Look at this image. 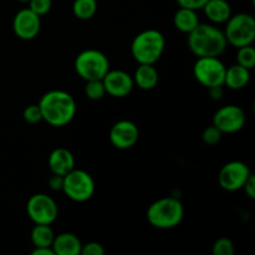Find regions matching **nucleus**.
I'll list each match as a JSON object with an SVG mask.
<instances>
[{
  "label": "nucleus",
  "instance_id": "obj_1",
  "mask_svg": "<svg viewBox=\"0 0 255 255\" xmlns=\"http://www.w3.org/2000/svg\"><path fill=\"white\" fill-rule=\"evenodd\" d=\"M42 120L50 126L62 127L69 125L76 115V101L62 90H51L41 96L39 101Z\"/></svg>",
  "mask_w": 255,
  "mask_h": 255
},
{
  "label": "nucleus",
  "instance_id": "obj_2",
  "mask_svg": "<svg viewBox=\"0 0 255 255\" xmlns=\"http://www.w3.org/2000/svg\"><path fill=\"white\" fill-rule=\"evenodd\" d=\"M189 50L197 57H218L226 51L227 42L224 31L211 24H198L188 34Z\"/></svg>",
  "mask_w": 255,
  "mask_h": 255
},
{
  "label": "nucleus",
  "instance_id": "obj_3",
  "mask_svg": "<svg viewBox=\"0 0 255 255\" xmlns=\"http://www.w3.org/2000/svg\"><path fill=\"white\" fill-rule=\"evenodd\" d=\"M147 221L157 229H172L178 226L184 217V207L174 197L157 199L147 209Z\"/></svg>",
  "mask_w": 255,
  "mask_h": 255
},
{
  "label": "nucleus",
  "instance_id": "obj_4",
  "mask_svg": "<svg viewBox=\"0 0 255 255\" xmlns=\"http://www.w3.org/2000/svg\"><path fill=\"white\" fill-rule=\"evenodd\" d=\"M166 49L163 34L156 29L139 32L131 44V54L138 64H156Z\"/></svg>",
  "mask_w": 255,
  "mask_h": 255
},
{
  "label": "nucleus",
  "instance_id": "obj_5",
  "mask_svg": "<svg viewBox=\"0 0 255 255\" xmlns=\"http://www.w3.org/2000/svg\"><path fill=\"white\" fill-rule=\"evenodd\" d=\"M224 35L227 42L237 49L253 45L255 40V19L251 14L246 12L232 15L227 20Z\"/></svg>",
  "mask_w": 255,
  "mask_h": 255
},
{
  "label": "nucleus",
  "instance_id": "obj_6",
  "mask_svg": "<svg viewBox=\"0 0 255 255\" xmlns=\"http://www.w3.org/2000/svg\"><path fill=\"white\" fill-rule=\"evenodd\" d=\"M75 70L85 81L102 80L110 70L109 57L100 50H84L76 56Z\"/></svg>",
  "mask_w": 255,
  "mask_h": 255
},
{
  "label": "nucleus",
  "instance_id": "obj_7",
  "mask_svg": "<svg viewBox=\"0 0 255 255\" xmlns=\"http://www.w3.org/2000/svg\"><path fill=\"white\" fill-rule=\"evenodd\" d=\"M62 191L71 201L86 202L92 198L95 193V182L89 172L74 168L64 176Z\"/></svg>",
  "mask_w": 255,
  "mask_h": 255
},
{
  "label": "nucleus",
  "instance_id": "obj_8",
  "mask_svg": "<svg viewBox=\"0 0 255 255\" xmlns=\"http://www.w3.org/2000/svg\"><path fill=\"white\" fill-rule=\"evenodd\" d=\"M226 70V65L218 57H198L194 62L193 75L199 84L209 89L213 86H224Z\"/></svg>",
  "mask_w": 255,
  "mask_h": 255
},
{
  "label": "nucleus",
  "instance_id": "obj_9",
  "mask_svg": "<svg viewBox=\"0 0 255 255\" xmlns=\"http://www.w3.org/2000/svg\"><path fill=\"white\" fill-rule=\"evenodd\" d=\"M26 212L29 218L35 224H50L57 218L59 208L54 198L45 193H36L29 198L26 203Z\"/></svg>",
  "mask_w": 255,
  "mask_h": 255
},
{
  "label": "nucleus",
  "instance_id": "obj_10",
  "mask_svg": "<svg viewBox=\"0 0 255 255\" xmlns=\"http://www.w3.org/2000/svg\"><path fill=\"white\" fill-rule=\"evenodd\" d=\"M252 174L251 169L244 162L232 161L224 164L219 171V186L228 192H236L243 188L244 183Z\"/></svg>",
  "mask_w": 255,
  "mask_h": 255
},
{
  "label": "nucleus",
  "instance_id": "obj_11",
  "mask_svg": "<svg viewBox=\"0 0 255 255\" xmlns=\"http://www.w3.org/2000/svg\"><path fill=\"white\" fill-rule=\"evenodd\" d=\"M246 112L236 105L222 107L213 116V125L222 133H236L246 126Z\"/></svg>",
  "mask_w": 255,
  "mask_h": 255
},
{
  "label": "nucleus",
  "instance_id": "obj_12",
  "mask_svg": "<svg viewBox=\"0 0 255 255\" xmlns=\"http://www.w3.org/2000/svg\"><path fill=\"white\" fill-rule=\"evenodd\" d=\"M41 29V19L32 10L21 9L15 14L12 20V30L21 40H32Z\"/></svg>",
  "mask_w": 255,
  "mask_h": 255
},
{
  "label": "nucleus",
  "instance_id": "obj_13",
  "mask_svg": "<svg viewBox=\"0 0 255 255\" xmlns=\"http://www.w3.org/2000/svg\"><path fill=\"white\" fill-rule=\"evenodd\" d=\"M139 138V129L132 121L121 120L110 129V141L112 146L119 149H128L137 143Z\"/></svg>",
  "mask_w": 255,
  "mask_h": 255
},
{
  "label": "nucleus",
  "instance_id": "obj_14",
  "mask_svg": "<svg viewBox=\"0 0 255 255\" xmlns=\"http://www.w3.org/2000/svg\"><path fill=\"white\" fill-rule=\"evenodd\" d=\"M102 82L106 94L117 99L128 96L134 86L133 77L128 72L122 70H112V71L109 70V72L102 79Z\"/></svg>",
  "mask_w": 255,
  "mask_h": 255
},
{
  "label": "nucleus",
  "instance_id": "obj_15",
  "mask_svg": "<svg viewBox=\"0 0 255 255\" xmlns=\"http://www.w3.org/2000/svg\"><path fill=\"white\" fill-rule=\"evenodd\" d=\"M49 167L54 174L65 176L75 168V157L67 148L54 149L49 156Z\"/></svg>",
  "mask_w": 255,
  "mask_h": 255
},
{
  "label": "nucleus",
  "instance_id": "obj_16",
  "mask_svg": "<svg viewBox=\"0 0 255 255\" xmlns=\"http://www.w3.org/2000/svg\"><path fill=\"white\" fill-rule=\"evenodd\" d=\"M51 248L55 255H80L82 243L79 237L72 233H61L55 236Z\"/></svg>",
  "mask_w": 255,
  "mask_h": 255
},
{
  "label": "nucleus",
  "instance_id": "obj_17",
  "mask_svg": "<svg viewBox=\"0 0 255 255\" xmlns=\"http://www.w3.org/2000/svg\"><path fill=\"white\" fill-rule=\"evenodd\" d=\"M204 14L214 24H223L232 16L228 0H208L203 6Z\"/></svg>",
  "mask_w": 255,
  "mask_h": 255
},
{
  "label": "nucleus",
  "instance_id": "obj_18",
  "mask_svg": "<svg viewBox=\"0 0 255 255\" xmlns=\"http://www.w3.org/2000/svg\"><path fill=\"white\" fill-rule=\"evenodd\" d=\"M251 80V70L246 69L242 65H232L227 67L224 85L231 90H242L249 84Z\"/></svg>",
  "mask_w": 255,
  "mask_h": 255
},
{
  "label": "nucleus",
  "instance_id": "obj_19",
  "mask_svg": "<svg viewBox=\"0 0 255 255\" xmlns=\"http://www.w3.org/2000/svg\"><path fill=\"white\" fill-rule=\"evenodd\" d=\"M158 71L151 64H139L133 75V82L141 90L154 89L158 84Z\"/></svg>",
  "mask_w": 255,
  "mask_h": 255
},
{
  "label": "nucleus",
  "instance_id": "obj_20",
  "mask_svg": "<svg viewBox=\"0 0 255 255\" xmlns=\"http://www.w3.org/2000/svg\"><path fill=\"white\" fill-rule=\"evenodd\" d=\"M173 24L181 32L189 34L199 24L198 15H197L196 10L179 7L173 16Z\"/></svg>",
  "mask_w": 255,
  "mask_h": 255
},
{
  "label": "nucleus",
  "instance_id": "obj_21",
  "mask_svg": "<svg viewBox=\"0 0 255 255\" xmlns=\"http://www.w3.org/2000/svg\"><path fill=\"white\" fill-rule=\"evenodd\" d=\"M30 238H31L34 248L35 247H51L55 239V233L50 224H35Z\"/></svg>",
  "mask_w": 255,
  "mask_h": 255
},
{
  "label": "nucleus",
  "instance_id": "obj_22",
  "mask_svg": "<svg viewBox=\"0 0 255 255\" xmlns=\"http://www.w3.org/2000/svg\"><path fill=\"white\" fill-rule=\"evenodd\" d=\"M97 11V0H75L72 12L80 20H90Z\"/></svg>",
  "mask_w": 255,
  "mask_h": 255
},
{
  "label": "nucleus",
  "instance_id": "obj_23",
  "mask_svg": "<svg viewBox=\"0 0 255 255\" xmlns=\"http://www.w3.org/2000/svg\"><path fill=\"white\" fill-rule=\"evenodd\" d=\"M85 94L92 101H99L106 95L104 82L102 80H90L85 86Z\"/></svg>",
  "mask_w": 255,
  "mask_h": 255
},
{
  "label": "nucleus",
  "instance_id": "obj_24",
  "mask_svg": "<svg viewBox=\"0 0 255 255\" xmlns=\"http://www.w3.org/2000/svg\"><path fill=\"white\" fill-rule=\"evenodd\" d=\"M237 60H238V64L242 65L246 69H254L255 66V49L252 45L248 46L239 47L238 49V55H237Z\"/></svg>",
  "mask_w": 255,
  "mask_h": 255
},
{
  "label": "nucleus",
  "instance_id": "obj_25",
  "mask_svg": "<svg viewBox=\"0 0 255 255\" xmlns=\"http://www.w3.org/2000/svg\"><path fill=\"white\" fill-rule=\"evenodd\" d=\"M234 244L231 239L221 238L213 244L212 253L213 255H233L234 254Z\"/></svg>",
  "mask_w": 255,
  "mask_h": 255
},
{
  "label": "nucleus",
  "instance_id": "obj_26",
  "mask_svg": "<svg viewBox=\"0 0 255 255\" xmlns=\"http://www.w3.org/2000/svg\"><path fill=\"white\" fill-rule=\"evenodd\" d=\"M22 117L30 125L39 124L40 121H42L41 110H40L39 105H29L22 112Z\"/></svg>",
  "mask_w": 255,
  "mask_h": 255
},
{
  "label": "nucleus",
  "instance_id": "obj_27",
  "mask_svg": "<svg viewBox=\"0 0 255 255\" xmlns=\"http://www.w3.org/2000/svg\"><path fill=\"white\" fill-rule=\"evenodd\" d=\"M222 134L223 133H222L214 125H212V126L207 127V128L204 129L203 133H202V139H203V142L206 144L214 146V144H217L221 141Z\"/></svg>",
  "mask_w": 255,
  "mask_h": 255
},
{
  "label": "nucleus",
  "instance_id": "obj_28",
  "mask_svg": "<svg viewBox=\"0 0 255 255\" xmlns=\"http://www.w3.org/2000/svg\"><path fill=\"white\" fill-rule=\"evenodd\" d=\"M52 0H30L29 9L32 10L39 16L46 15L51 10Z\"/></svg>",
  "mask_w": 255,
  "mask_h": 255
},
{
  "label": "nucleus",
  "instance_id": "obj_29",
  "mask_svg": "<svg viewBox=\"0 0 255 255\" xmlns=\"http://www.w3.org/2000/svg\"><path fill=\"white\" fill-rule=\"evenodd\" d=\"M105 253V248L97 242H90L81 248V255H104Z\"/></svg>",
  "mask_w": 255,
  "mask_h": 255
},
{
  "label": "nucleus",
  "instance_id": "obj_30",
  "mask_svg": "<svg viewBox=\"0 0 255 255\" xmlns=\"http://www.w3.org/2000/svg\"><path fill=\"white\" fill-rule=\"evenodd\" d=\"M176 1L179 5V7H187V9H192L197 11L199 9H203V6L208 0H176Z\"/></svg>",
  "mask_w": 255,
  "mask_h": 255
},
{
  "label": "nucleus",
  "instance_id": "obj_31",
  "mask_svg": "<svg viewBox=\"0 0 255 255\" xmlns=\"http://www.w3.org/2000/svg\"><path fill=\"white\" fill-rule=\"evenodd\" d=\"M243 189L249 198L251 199L255 198V176L253 173H252L251 176H249V178L246 181V183H244L243 186Z\"/></svg>",
  "mask_w": 255,
  "mask_h": 255
},
{
  "label": "nucleus",
  "instance_id": "obj_32",
  "mask_svg": "<svg viewBox=\"0 0 255 255\" xmlns=\"http://www.w3.org/2000/svg\"><path fill=\"white\" fill-rule=\"evenodd\" d=\"M49 186L52 191H62V186H64V176H59V174H54L50 177Z\"/></svg>",
  "mask_w": 255,
  "mask_h": 255
},
{
  "label": "nucleus",
  "instance_id": "obj_33",
  "mask_svg": "<svg viewBox=\"0 0 255 255\" xmlns=\"http://www.w3.org/2000/svg\"><path fill=\"white\" fill-rule=\"evenodd\" d=\"M208 90H209V96H211L212 100L218 101V100H221L222 97H223V94H224L223 86H213V87H209Z\"/></svg>",
  "mask_w": 255,
  "mask_h": 255
},
{
  "label": "nucleus",
  "instance_id": "obj_34",
  "mask_svg": "<svg viewBox=\"0 0 255 255\" xmlns=\"http://www.w3.org/2000/svg\"><path fill=\"white\" fill-rule=\"evenodd\" d=\"M32 255H55L54 249L51 247H35L31 252Z\"/></svg>",
  "mask_w": 255,
  "mask_h": 255
},
{
  "label": "nucleus",
  "instance_id": "obj_35",
  "mask_svg": "<svg viewBox=\"0 0 255 255\" xmlns=\"http://www.w3.org/2000/svg\"><path fill=\"white\" fill-rule=\"evenodd\" d=\"M20 2H22V4H26V2H29L30 0H19Z\"/></svg>",
  "mask_w": 255,
  "mask_h": 255
}]
</instances>
